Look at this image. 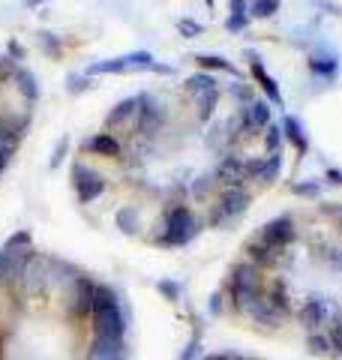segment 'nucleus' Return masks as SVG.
Listing matches in <instances>:
<instances>
[{
    "instance_id": "7",
    "label": "nucleus",
    "mask_w": 342,
    "mask_h": 360,
    "mask_svg": "<svg viewBox=\"0 0 342 360\" xmlns=\"http://www.w3.org/2000/svg\"><path fill=\"white\" fill-rule=\"evenodd\" d=\"M84 148L90 153H99V156H111V160H120V141L114 139L111 132H96L94 139H87Z\"/></svg>"
},
{
    "instance_id": "17",
    "label": "nucleus",
    "mask_w": 342,
    "mask_h": 360,
    "mask_svg": "<svg viewBox=\"0 0 342 360\" xmlns=\"http://www.w3.org/2000/svg\"><path fill=\"white\" fill-rule=\"evenodd\" d=\"M39 4H45V0H27V6H39Z\"/></svg>"
},
{
    "instance_id": "12",
    "label": "nucleus",
    "mask_w": 342,
    "mask_h": 360,
    "mask_svg": "<svg viewBox=\"0 0 342 360\" xmlns=\"http://www.w3.org/2000/svg\"><path fill=\"white\" fill-rule=\"evenodd\" d=\"M39 45L45 49V54H51V58H57V54H61V42H57V37H54V33H49V30L39 33Z\"/></svg>"
},
{
    "instance_id": "1",
    "label": "nucleus",
    "mask_w": 342,
    "mask_h": 360,
    "mask_svg": "<svg viewBox=\"0 0 342 360\" xmlns=\"http://www.w3.org/2000/svg\"><path fill=\"white\" fill-rule=\"evenodd\" d=\"M225 303L261 336L342 360V207L267 222L228 270Z\"/></svg>"
},
{
    "instance_id": "3",
    "label": "nucleus",
    "mask_w": 342,
    "mask_h": 360,
    "mask_svg": "<svg viewBox=\"0 0 342 360\" xmlns=\"http://www.w3.org/2000/svg\"><path fill=\"white\" fill-rule=\"evenodd\" d=\"M87 360H129L127 336H90Z\"/></svg>"
},
{
    "instance_id": "14",
    "label": "nucleus",
    "mask_w": 342,
    "mask_h": 360,
    "mask_svg": "<svg viewBox=\"0 0 342 360\" xmlns=\"http://www.w3.org/2000/svg\"><path fill=\"white\" fill-rule=\"evenodd\" d=\"M204 360H255V357H246V354H234V352H220V354H210Z\"/></svg>"
},
{
    "instance_id": "6",
    "label": "nucleus",
    "mask_w": 342,
    "mask_h": 360,
    "mask_svg": "<svg viewBox=\"0 0 342 360\" xmlns=\"http://www.w3.org/2000/svg\"><path fill=\"white\" fill-rule=\"evenodd\" d=\"M135 111H139V96L132 99H123V103H118L108 117H106V129H120V127H129V120L135 117Z\"/></svg>"
},
{
    "instance_id": "8",
    "label": "nucleus",
    "mask_w": 342,
    "mask_h": 360,
    "mask_svg": "<svg viewBox=\"0 0 342 360\" xmlns=\"http://www.w3.org/2000/svg\"><path fill=\"white\" fill-rule=\"evenodd\" d=\"M75 193H78V201H82V205H90V201H96L99 195H106V177L96 172L94 177H87L84 184H78Z\"/></svg>"
},
{
    "instance_id": "13",
    "label": "nucleus",
    "mask_w": 342,
    "mask_h": 360,
    "mask_svg": "<svg viewBox=\"0 0 342 360\" xmlns=\"http://www.w3.org/2000/svg\"><path fill=\"white\" fill-rule=\"evenodd\" d=\"M66 150H70V139H66V135H63V139L61 141H57V148H54V153H51V168H57V165H61L63 160H66Z\"/></svg>"
},
{
    "instance_id": "2",
    "label": "nucleus",
    "mask_w": 342,
    "mask_h": 360,
    "mask_svg": "<svg viewBox=\"0 0 342 360\" xmlns=\"http://www.w3.org/2000/svg\"><path fill=\"white\" fill-rule=\"evenodd\" d=\"M96 285L90 276L78 274L70 285H66V319L72 324H82V321H90V312H94V297H96Z\"/></svg>"
},
{
    "instance_id": "9",
    "label": "nucleus",
    "mask_w": 342,
    "mask_h": 360,
    "mask_svg": "<svg viewBox=\"0 0 342 360\" xmlns=\"http://www.w3.org/2000/svg\"><path fill=\"white\" fill-rule=\"evenodd\" d=\"M114 222H118V229L123 234H135L141 229V210L135 205H123L118 213H114Z\"/></svg>"
},
{
    "instance_id": "16",
    "label": "nucleus",
    "mask_w": 342,
    "mask_h": 360,
    "mask_svg": "<svg viewBox=\"0 0 342 360\" xmlns=\"http://www.w3.org/2000/svg\"><path fill=\"white\" fill-rule=\"evenodd\" d=\"M9 51H13V54H15V58H25V49H21V45H18V42H13V45H9Z\"/></svg>"
},
{
    "instance_id": "11",
    "label": "nucleus",
    "mask_w": 342,
    "mask_h": 360,
    "mask_svg": "<svg viewBox=\"0 0 342 360\" xmlns=\"http://www.w3.org/2000/svg\"><path fill=\"white\" fill-rule=\"evenodd\" d=\"M33 250V234L30 231H15L13 238H6V243H4V250L0 252H30Z\"/></svg>"
},
{
    "instance_id": "15",
    "label": "nucleus",
    "mask_w": 342,
    "mask_h": 360,
    "mask_svg": "<svg viewBox=\"0 0 342 360\" xmlns=\"http://www.w3.org/2000/svg\"><path fill=\"white\" fill-rule=\"evenodd\" d=\"M13 148H0V174H4V168L9 165V160H13Z\"/></svg>"
},
{
    "instance_id": "10",
    "label": "nucleus",
    "mask_w": 342,
    "mask_h": 360,
    "mask_svg": "<svg viewBox=\"0 0 342 360\" xmlns=\"http://www.w3.org/2000/svg\"><path fill=\"white\" fill-rule=\"evenodd\" d=\"M13 78H15V87L21 90V96H25V99H39V78L33 75L30 70L18 66Z\"/></svg>"
},
{
    "instance_id": "4",
    "label": "nucleus",
    "mask_w": 342,
    "mask_h": 360,
    "mask_svg": "<svg viewBox=\"0 0 342 360\" xmlns=\"http://www.w3.org/2000/svg\"><path fill=\"white\" fill-rule=\"evenodd\" d=\"M49 262L51 258L49 255H33L30 258V264L25 270V279H21V285H25L30 295H42L45 288H49Z\"/></svg>"
},
{
    "instance_id": "5",
    "label": "nucleus",
    "mask_w": 342,
    "mask_h": 360,
    "mask_svg": "<svg viewBox=\"0 0 342 360\" xmlns=\"http://www.w3.org/2000/svg\"><path fill=\"white\" fill-rule=\"evenodd\" d=\"M147 54H129V58H114V60H96L87 66V75H99V72H123L132 66H147Z\"/></svg>"
}]
</instances>
